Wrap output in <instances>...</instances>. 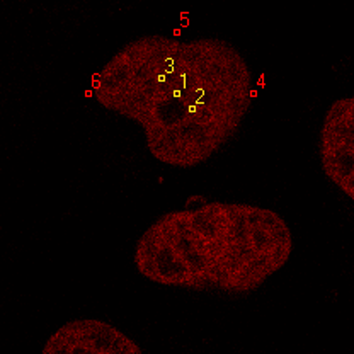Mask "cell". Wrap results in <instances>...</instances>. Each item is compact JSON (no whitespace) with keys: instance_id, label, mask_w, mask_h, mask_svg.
Wrapping results in <instances>:
<instances>
[{"instance_id":"obj_1","label":"cell","mask_w":354,"mask_h":354,"mask_svg":"<svg viewBox=\"0 0 354 354\" xmlns=\"http://www.w3.org/2000/svg\"><path fill=\"white\" fill-rule=\"evenodd\" d=\"M91 94L101 108L142 128L155 160L193 169L239 135L256 86L232 43L145 35L101 66Z\"/></svg>"},{"instance_id":"obj_2","label":"cell","mask_w":354,"mask_h":354,"mask_svg":"<svg viewBox=\"0 0 354 354\" xmlns=\"http://www.w3.org/2000/svg\"><path fill=\"white\" fill-rule=\"evenodd\" d=\"M291 252L293 235L279 213L213 201L158 216L136 242L133 261L155 285L247 295L285 268Z\"/></svg>"},{"instance_id":"obj_3","label":"cell","mask_w":354,"mask_h":354,"mask_svg":"<svg viewBox=\"0 0 354 354\" xmlns=\"http://www.w3.org/2000/svg\"><path fill=\"white\" fill-rule=\"evenodd\" d=\"M324 176L348 198H354V99H335L319 135Z\"/></svg>"},{"instance_id":"obj_4","label":"cell","mask_w":354,"mask_h":354,"mask_svg":"<svg viewBox=\"0 0 354 354\" xmlns=\"http://www.w3.org/2000/svg\"><path fill=\"white\" fill-rule=\"evenodd\" d=\"M44 354H135L142 348L118 327L95 319L66 322L48 337Z\"/></svg>"}]
</instances>
